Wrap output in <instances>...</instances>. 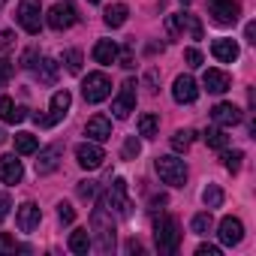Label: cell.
Segmentation results:
<instances>
[{"mask_svg":"<svg viewBox=\"0 0 256 256\" xmlns=\"http://www.w3.org/2000/svg\"><path fill=\"white\" fill-rule=\"evenodd\" d=\"M126 4H112V6H106V12H102V22L108 24V28H120L124 22H126Z\"/></svg>","mask_w":256,"mask_h":256,"instance_id":"d4e9b609","label":"cell"},{"mask_svg":"<svg viewBox=\"0 0 256 256\" xmlns=\"http://www.w3.org/2000/svg\"><path fill=\"white\" fill-rule=\"evenodd\" d=\"M64 64H66V70H70L72 76H78V72H82V52H78V48H66V52H64Z\"/></svg>","mask_w":256,"mask_h":256,"instance_id":"1f68e13d","label":"cell"},{"mask_svg":"<svg viewBox=\"0 0 256 256\" xmlns=\"http://www.w3.org/2000/svg\"><path fill=\"white\" fill-rule=\"evenodd\" d=\"M12 72H16V70H12V64H10L6 58H0V88H4V84L12 78Z\"/></svg>","mask_w":256,"mask_h":256,"instance_id":"ab89813d","label":"cell"},{"mask_svg":"<svg viewBox=\"0 0 256 256\" xmlns=\"http://www.w3.org/2000/svg\"><path fill=\"white\" fill-rule=\"evenodd\" d=\"M112 112H114V118H130V112H136V82L133 78H126L124 84H120V94L114 96V102H112Z\"/></svg>","mask_w":256,"mask_h":256,"instance_id":"9c48e42d","label":"cell"},{"mask_svg":"<svg viewBox=\"0 0 256 256\" xmlns=\"http://www.w3.org/2000/svg\"><path fill=\"white\" fill-rule=\"evenodd\" d=\"M241 160H244V154H241V151H232V154H223V166H226V169H229L232 175H235V172L241 169Z\"/></svg>","mask_w":256,"mask_h":256,"instance_id":"e575fe53","label":"cell"},{"mask_svg":"<svg viewBox=\"0 0 256 256\" xmlns=\"http://www.w3.org/2000/svg\"><path fill=\"white\" fill-rule=\"evenodd\" d=\"M36 148H40V142H36V136L34 133H16V151L18 154H36Z\"/></svg>","mask_w":256,"mask_h":256,"instance_id":"4316f807","label":"cell"},{"mask_svg":"<svg viewBox=\"0 0 256 256\" xmlns=\"http://www.w3.org/2000/svg\"><path fill=\"white\" fill-rule=\"evenodd\" d=\"M10 208H12V199H10V193H0V223H4V220L10 217Z\"/></svg>","mask_w":256,"mask_h":256,"instance_id":"b9f144b4","label":"cell"},{"mask_svg":"<svg viewBox=\"0 0 256 256\" xmlns=\"http://www.w3.org/2000/svg\"><path fill=\"white\" fill-rule=\"evenodd\" d=\"M16 46V34L12 30H0V52H10Z\"/></svg>","mask_w":256,"mask_h":256,"instance_id":"60d3db41","label":"cell"},{"mask_svg":"<svg viewBox=\"0 0 256 256\" xmlns=\"http://www.w3.org/2000/svg\"><path fill=\"white\" fill-rule=\"evenodd\" d=\"M208 12H211V18H214L217 24L229 28V24L238 22L241 6H238V0H208Z\"/></svg>","mask_w":256,"mask_h":256,"instance_id":"ba28073f","label":"cell"},{"mask_svg":"<svg viewBox=\"0 0 256 256\" xmlns=\"http://www.w3.org/2000/svg\"><path fill=\"white\" fill-rule=\"evenodd\" d=\"M241 108L238 106H232V102H217L214 108H211V120L217 124V126H235V124H241Z\"/></svg>","mask_w":256,"mask_h":256,"instance_id":"9a60e30c","label":"cell"},{"mask_svg":"<svg viewBox=\"0 0 256 256\" xmlns=\"http://www.w3.org/2000/svg\"><path fill=\"white\" fill-rule=\"evenodd\" d=\"M154 241H157L160 253H178V247H181V226H178V220L169 217V214H160L154 220Z\"/></svg>","mask_w":256,"mask_h":256,"instance_id":"7a4b0ae2","label":"cell"},{"mask_svg":"<svg viewBox=\"0 0 256 256\" xmlns=\"http://www.w3.org/2000/svg\"><path fill=\"white\" fill-rule=\"evenodd\" d=\"M70 106H72V94H70V90H58V94L52 96V102H48V114H46V118L36 114V124H40V126H54L58 120H64V114L70 112Z\"/></svg>","mask_w":256,"mask_h":256,"instance_id":"8992f818","label":"cell"},{"mask_svg":"<svg viewBox=\"0 0 256 256\" xmlns=\"http://www.w3.org/2000/svg\"><path fill=\"white\" fill-rule=\"evenodd\" d=\"M102 199H106V205L114 208L120 217H130V208H133V205H130V199H126V181H124V178H114L112 187H108V193H106Z\"/></svg>","mask_w":256,"mask_h":256,"instance_id":"8fae6325","label":"cell"},{"mask_svg":"<svg viewBox=\"0 0 256 256\" xmlns=\"http://www.w3.org/2000/svg\"><path fill=\"white\" fill-rule=\"evenodd\" d=\"M30 70H34V76H36L42 84H54V82H58V76H60V66H58L52 58H40Z\"/></svg>","mask_w":256,"mask_h":256,"instance_id":"44dd1931","label":"cell"},{"mask_svg":"<svg viewBox=\"0 0 256 256\" xmlns=\"http://www.w3.org/2000/svg\"><path fill=\"white\" fill-rule=\"evenodd\" d=\"M40 220H42V211H40L34 202H24V205L18 208V214H16V223H18L22 232H34V229L40 226Z\"/></svg>","mask_w":256,"mask_h":256,"instance_id":"d6986e66","label":"cell"},{"mask_svg":"<svg viewBox=\"0 0 256 256\" xmlns=\"http://www.w3.org/2000/svg\"><path fill=\"white\" fill-rule=\"evenodd\" d=\"M126 250H130V253H139L142 247H139V241H130V244H126Z\"/></svg>","mask_w":256,"mask_h":256,"instance_id":"bcb514c9","label":"cell"},{"mask_svg":"<svg viewBox=\"0 0 256 256\" xmlns=\"http://www.w3.org/2000/svg\"><path fill=\"white\" fill-rule=\"evenodd\" d=\"M157 130H160V118H157V114H142V118H139V136L154 139Z\"/></svg>","mask_w":256,"mask_h":256,"instance_id":"f546056e","label":"cell"},{"mask_svg":"<svg viewBox=\"0 0 256 256\" xmlns=\"http://www.w3.org/2000/svg\"><path fill=\"white\" fill-rule=\"evenodd\" d=\"M202 202H205V208H220L223 205V190L217 184H208L205 193H202Z\"/></svg>","mask_w":256,"mask_h":256,"instance_id":"4dcf8cb0","label":"cell"},{"mask_svg":"<svg viewBox=\"0 0 256 256\" xmlns=\"http://www.w3.org/2000/svg\"><path fill=\"white\" fill-rule=\"evenodd\" d=\"M244 36H247V42H256V40H253V36H256V24H247V28H244Z\"/></svg>","mask_w":256,"mask_h":256,"instance_id":"f6af8a7d","label":"cell"},{"mask_svg":"<svg viewBox=\"0 0 256 256\" xmlns=\"http://www.w3.org/2000/svg\"><path fill=\"white\" fill-rule=\"evenodd\" d=\"M16 250H28V247L16 244V238H10V235L0 232V253H16Z\"/></svg>","mask_w":256,"mask_h":256,"instance_id":"8d00e7d4","label":"cell"},{"mask_svg":"<svg viewBox=\"0 0 256 256\" xmlns=\"http://www.w3.org/2000/svg\"><path fill=\"white\" fill-rule=\"evenodd\" d=\"M217 235H220V244L235 247V244H241V238H244V226H241L238 217H223L220 226H217Z\"/></svg>","mask_w":256,"mask_h":256,"instance_id":"4fadbf2b","label":"cell"},{"mask_svg":"<svg viewBox=\"0 0 256 256\" xmlns=\"http://www.w3.org/2000/svg\"><path fill=\"white\" fill-rule=\"evenodd\" d=\"M154 169H157L160 181L169 184V187H184V184H187V166H184V160H178V157H157Z\"/></svg>","mask_w":256,"mask_h":256,"instance_id":"3957f363","label":"cell"},{"mask_svg":"<svg viewBox=\"0 0 256 256\" xmlns=\"http://www.w3.org/2000/svg\"><path fill=\"white\" fill-rule=\"evenodd\" d=\"M82 96L84 102H102L112 96V78L106 72H88V78L82 82Z\"/></svg>","mask_w":256,"mask_h":256,"instance_id":"277c9868","label":"cell"},{"mask_svg":"<svg viewBox=\"0 0 256 256\" xmlns=\"http://www.w3.org/2000/svg\"><path fill=\"white\" fill-rule=\"evenodd\" d=\"M22 178H24V166H22V160H16V154L0 157V181L4 184H18Z\"/></svg>","mask_w":256,"mask_h":256,"instance_id":"2e32d148","label":"cell"},{"mask_svg":"<svg viewBox=\"0 0 256 256\" xmlns=\"http://www.w3.org/2000/svg\"><path fill=\"white\" fill-rule=\"evenodd\" d=\"M181 4H184V6H187V4H190V0H181Z\"/></svg>","mask_w":256,"mask_h":256,"instance_id":"681fc988","label":"cell"},{"mask_svg":"<svg viewBox=\"0 0 256 256\" xmlns=\"http://www.w3.org/2000/svg\"><path fill=\"white\" fill-rule=\"evenodd\" d=\"M202 84L208 88V94H226L229 84H232V78H229V72H223V70H205Z\"/></svg>","mask_w":256,"mask_h":256,"instance_id":"ffe728a7","label":"cell"},{"mask_svg":"<svg viewBox=\"0 0 256 256\" xmlns=\"http://www.w3.org/2000/svg\"><path fill=\"white\" fill-rule=\"evenodd\" d=\"M94 196H96V181H82V184H78V199L90 202Z\"/></svg>","mask_w":256,"mask_h":256,"instance_id":"74e56055","label":"cell"},{"mask_svg":"<svg viewBox=\"0 0 256 256\" xmlns=\"http://www.w3.org/2000/svg\"><path fill=\"white\" fill-rule=\"evenodd\" d=\"M90 232L96 238V250L100 253H112L114 250V217H112V208L106 205V199L100 196L94 211H90Z\"/></svg>","mask_w":256,"mask_h":256,"instance_id":"6da1fadb","label":"cell"},{"mask_svg":"<svg viewBox=\"0 0 256 256\" xmlns=\"http://www.w3.org/2000/svg\"><path fill=\"white\" fill-rule=\"evenodd\" d=\"M70 250L78 253V256H84V253L90 250V232H88V229H76V232H70Z\"/></svg>","mask_w":256,"mask_h":256,"instance_id":"484cf974","label":"cell"},{"mask_svg":"<svg viewBox=\"0 0 256 256\" xmlns=\"http://www.w3.org/2000/svg\"><path fill=\"white\" fill-rule=\"evenodd\" d=\"M88 4H100V0H88Z\"/></svg>","mask_w":256,"mask_h":256,"instance_id":"c3c4849f","label":"cell"},{"mask_svg":"<svg viewBox=\"0 0 256 256\" xmlns=\"http://www.w3.org/2000/svg\"><path fill=\"white\" fill-rule=\"evenodd\" d=\"M139 151H142V145H139V139L136 136H130L124 142V160H136L139 157Z\"/></svg>","mask_w":256,"mask_h":256,"instance_id":"836d02e7","label":"cell"},{"mask_svg":"<svg viewBox=\"0 0 256 256\" xmlns=\"http://www.w3.org/2000/svg\"><path fill=\"white\" fill-rule=\"evenodd\" d=\"M211 54L220 64H232V60H238V42L235 40H214L211 42Z\"/></svg>","mask_w":256,"mask_h":256,"instance_id":"7402d4cb","label":"cell"},{"mask_svg":"<svg viewBox=\"0 0 256 256\" xmlns=\"http://www.w3.org/2000/svg\"><path fill=\"white\" fill-rule=\"evenodd\" d=\"M34 60H36V48L24 52V58H22V66H24V70H30V66H34Z\"/></svg>","mask_w":256,"mask_h":256,"instance_id":"ee69618b","label":"cell"},{"mask_svg":"<svg viewBox=\"0 0 256 256\" xmlns=\"http://www.w3.org/2000/svg\"><path fill=\"white\" fill-rule=\"evenodd\" d=\"M193 145V130H178L175 136H172V148L181 154V151H187Z\"/></svg>","mask_w":256,"mask_h":256,"instance_id":"d6a6232c","label":"cell"},{"mask_svg":"<svg viewBox=\"0 0 256 256\" xmlns=\"http://www.w3.org/2000/svg\"><path fill=\"white\" fill-rule=\"evenodd\" d=\"M60 145H48L40 151V160H36V175H52L58 166H60Z\"/></svg>","mask_w":256,"mask_h":256,"instance_id":"ac0fdd59","label":"cell"},{"mask_svg":"<svg viewBox=\"0 0 256 256\" xmlns=\"http://www.w3.org/2000/svg\"><path fill=\"white\" fill-rule=\"evenodd\" d=\"M58 220H60L64 226H70V223L76 220V208H72L70 202H60V205H58Z\"/></svg>","mask_w":256,"mask_h":256,"instance_id":"d590c367","label":"cell"},{"mask_svg":"<svg viewBox=\"0 0 256 256\" xmlns=\"http://www.w3.org/2000/svg\"><path fill=\"white\" fill-rule=\"evenodd\" d=\"M94 60H96V64H102V66L118 64V46H114L112 40H100V42L94 46Z\"/></svg>","mask_w":256,"mask_h":256,"instance_id":"cb8c5ba5","label":"cell"},{"mask_svg":"<svg viewBox=\"0 0 256 256\" xmlns=\"http://www.w3.org/2000/svg\"><path fill=\"white\" fill-rule=\"evenodd\" d=\"M84 136H88L90 142H106V139H112V120L102 118V114H94V118L88 120V126H84Z\"/></svg>","mask_w":256,"mask_h":256,"instance_id":"e0dca14e","label":"cell"},{"mask_svg":"<svg viewBox=\"0 0 256 256\" xmlns=\"http://www.w3.org/2000/svg\"><path fill=\"white\" fill-rule=\"evenodd\" d=\"M205 142H208V148H214V151H226L229 136L220 130V126H211V130H205Z\"/></svg>","mask_w":256,"mask_h":256,"instance_id":"f1b7e54d","label":"cell"},{"mask_svg":"<svg viewBox=\"0 0 256 256\" xmlns=\"http://www.w3.org/2000/svg\"><path fill=\"white\" fill-rule=\"evenodd\" d=\"M184 60H187V66L199 70V66H202V52H199V48H184Z\"/></svg>","mask_w":256,"mask_h":256,"instance_id":"f35d334b","label":"cell"},{"mask_svg":"<svg viewBox=\"0 0 256 256\" xmlns=\"http://www.w3.org/2000/svg\"><path fill=\"white\" fill-rule=\"evenodd\" d=\"M76 160H78V166L82 169H100L102 166V160H106V151L100 148V142H82L78 148H76Z\"/></svg>","mask_w":256,"mask_h":256,"instance_id":"7c38bea8","label":"cell"},{"mask_svg":"<svg viewBox=\"0 0 256 256\" xmlns=\"http://www.w3.org/2000/svg\"><path fill=\"white\" fill-rule=\"evenodd\" d=\"M172 96H175V102L190 106V102H196L199 88H196V82H193L190 76H178V78H175V84H172Z\"/></svg>","mask_w":256,"mask_h":256,"instance_id":"5bb4252c","label":"cell"},{"mask_svg":"<svg viewBox=\"0 0 256 256\" xmlns=\"http://www.w3.org/2000/svg\"><path fill=\"white\" fill-rule=\"evenodd\" d=\"M46 22H48V28H52V30H70V28L78 22V12H76V6H72V4H66V0L60 4V0H58V4L48 10Z\"/></svg>","mask_w":256,"mask_h":256,"instance_id":"5b68a950","label":"cell"},{"mask_svg":"<svg viewBox=\"0 0 256 256\" xmlns=\"http://www.w3.org/2000/svg\"><path fill=\"white\" fill-rule=\"evenodd\" d=\"M24 118H28V108L16 106L10 96H0V120L4 124H22Z\"/></svg>","mask_w":256,"mask_h":256,"instance_id":"603a6c76","label":"cell"},{"mask_svg":"<svg viewBox=\"0 0 256 256\" xmlns=\"http://www.w3.org/2000/svg\"><path fill=\"white\" fill-rule=\"evenodd\" d=\"M190 229H193L196 235H208V232L214 229V217H211V208H208V211H202V214H196V217L190 220Z\"/></svg>","mask_w":256,"mask_h":256,"instance_id":"83f0119b","label":"cell"},{"mask_svg":"<svg viewBox=\"0 0 256 256\" xmlns=\"http://www.w3.org/2000/svg\"><path fill=\"white\" fill-rule=\"evenodd\" d=\"M166 30H169L172 36H178L181 30H187L193 40H202V24H199V18L190 16V12H175V16H169V18H166Z\"/></svg>","mask_w":256,"mask_h":256,"instance_id":"30bf717a","label":"cell"},{"mask_svg":"<svg viewBox=\"0 0 256 256\" xmlns=\"http://www.w3.org/2000/svg\"><path fill=\"white\" fill-rule=\"evenodd\" d=\"M196 256H220V247H214V244H199V247H196Z\"/></svg>","mask_w":256,"mask_h":256,"instance_id":"7bdbcfd3","label":"cell"},{"mask_svg":"<svg viewBox=\"0 0 256 256\" xmlns=\"http://www.w3.org/2000/svg\"><path fill=\"white\" fill-rule=\"evenodd\" d=\"M4 142H6V136H4V130H0V145H4Z\"/></svg>","mask_w":256,"mask_h":256,"instance_id":"7dc6e473","label":"cell"},{"mask_svg":"<svg viewBox=\"0 0 256 256\" xmlns=\"http://www.w3.org/2000/svg\"><path fill=\"white\" fill-rule=\"evenodd\" d=\"M18 24L28 34H40V28H42V4L40 0H22L18 4Z\"/></svg>","mask_w":256,"mask_h":256,"instance_id":"52a82bcc","label":"cell"}]
</instances>
